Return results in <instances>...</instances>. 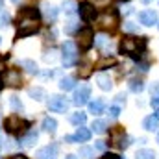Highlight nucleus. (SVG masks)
Masks as SVG:
<instances>
[{
	"label": "nucleus",
	"instance_id": "nucleus-25",
	"mask_svg": "<svg viewBox=\"0 0 159 159\" xmlns=\"http://www.w3.org/2000/svg\"><path fill=\"white\" fill-rule=\"evenodd\" d=\"M94 44H96L98 48L106 50V48L111 46V41H109V37H106V35H98V37H94Z\"/></svg>",
	"mask_w": 159,
	"mask_h": 159
},
{
	"label": "nucleus",
	"instance_id": "nucleus-35",
	"mask_svg": "<svg viewBox=\"0 0 159 159\" xmlns=\"http://www.w3.org/2000/svg\"><path fill=\"white\" fill-rule=\"evenodd\" d=\"M7 24H9V15L2 11V13H0V28H6Z\"/></svg>",
	"mask_w": 159,
	"mask_h": 159
},
{
	"label": "nucleus",
	"instance_id": "nucleus-36",
	"mask_svg": "<svg viewBox=\"0 0 159 159\" xmlns=\"http://www.w3.org/2000/svg\"><path fill=\"white\" fill-rule=\"evenodd\" d=\"M109 115L117 119V117H119V115H120V106H117V104H113V106L109 107Z\"/></svg>",
	"mask_w": 159,
	"mask_h": 159
},
{
	"label": "nucleus",
	"instance_id": "nucleus-41",
	"mask_svg": "<svg viewBox=\"0 0 159 159\" xmlns=\"http://www.w3.org/2000/svg\"><path fill=\"white\" fill-rule=\"evenodd\" d=\"M9 159H28L26 156H22V154H17V156H11Z\"/></svg>",
	"mask_w": 159,
	"mask_h": 159
},
{
	"label": "nucleus",
	"instance_id": "nucleus-23",
	"mask_svg": "<svg viewBox=\"0 0 159 159\" xmlns=\"http://www.w3.org/2000/svg\"><path fill=\"white\" fill-rule=\"evenodd\" d=\"M91 128H93L94 133H106V129H107V122H106V120H94V122L91 124Z\"/></svg>",
	"mask_w": 159,
	"mask_h": 159
},
{
	"label": "nucleus",
	"instance_id": "nucleus-9",
	"mask_svg": "<svg viewBox=\"0 0 159 159\" xmlns=\"http://www.w3.org/2000/svg\"><path fill=\"white\" fill-rule=\"evenodd\" d=\"M91 98V87L89 85H80L78 89L74 91V104L76 106H85Z\"/></svg>",
	"mask_w": 159,
	"mask_h": 159
},
{
	"label": "nucleus",
	"instance_id": "nucleus-26",
	"mask_svg": "<svg viewBox=\"0 0 159 159\" xmlns=\"http://www.w3.org/2000/svg\"><path fill=\"white\" fill-rule=\"evenodd\" d=\"M154 157H156V154H154V150H150V148H143V150H139L137 156H135V159H154Z\"/></svg>",
	"mask_w": 159,
	"mask_h": 159
},
{
	"label": "nucleus",
	"instance_id": "nucleus-18",
	"mask_svg": "<svg viewBox=\"0 0 159 159\" xmlns=\"http://www.w3.org/2000/svg\"><path fill=\"white\" fill-rule=\"evenodd\" d=\"M43 129L48 131V133H56V129H57V122H56V119H50V117L43 119Z\"/></svg>",
	"mask_w": 159,
	"mask_h": 159
},
{
	"label": "nucleus",
	"instance_id": "nucleus-22",
	"mask_svg": "<svg viewBox=\"0 0 159 159\" xmlns=\"http://www.w3.org/2000/svg\"><path fill=\"white\" fill-rule=\"evenodd\" d=\"M44 15H46L48 20H56L57 19V7L50 6V4H44Z\"/></svg>",
	"mask_w": 159,
	"mask_h": 159
},
{
	"label": "nucleus",
	"instance_id": "nucleus-21",
	"mask_svg": "<svg viewBox=\"0 0 159 159\" xmlns=\"http://www.w3.org/2000/svg\"><path fill=\"white\" fill-rule=\"evenodd\" d=\"M152 107L159 109V83H152V100H150Z\"/></svg>",
	"mask_w": 159,
	"mask_h": 159
},
{
	"label": "nucleus",
	"instance_id": "nucleus-50",
	"mask_svg": "<svg viewBox=\"0 0 159 159\" xmlns=\"http://www.w3.org/2000/svg\"><path fill=\"white\" fill-rule=\"evenodd\" d=\"M0 43H2V39H0Z\"/></svg>",
	"mask_w": 159,
	"mask_h": 159
},
{
	"label": "nucleus",
	"instance_id": "nucleus-46",
	"mask_svg": "<svg viewBox=\"0 0 159 159\" xmlns=\"http://www.w3.org/2000/svg\"><path fill=\"white\" fill-rule=\"evenodd\" d=\"M0 150H2V137H0Z\"/></svg>",
	"mask_w": 159,
	"mask_h": 159
},
{
	"label": "nucleus",
	"instance_id": "nucleus-20",
	"mask_svg": "<svg viewBox=\"0 0 159 159\" xmlns=\"http://www.w3.org/2000/svg\"><path fill=\"white\" fill-rule=\"evenodd\" d=\"M28 94L34 98V100H44L46 98V93H44V89H41V87H32L30 91H28Z\"/></svg>",
	"mask_w": 159,
	"mask_h": 159
},
{
	"label": "nucleus",
	"instance_id": "nucleus-19",
	"mask_svg": "<svg viewBox=\"0 0 159 159\" xmlns=\"http://www.w3.org/2000/svg\"><path fill=\"white\" fill-rule=\"evenodd\" d=\"M19 65H20V67H24V69H26L30 74H37V72H39V69H37L35 61H32V59H22Z\"/></svg>",
	"mask_w": 159,
	"mask_h": 159
},
{
	"label": "nucleus",
	"instance_id": "nucleus-6",
	"mask_svg": "<svg viewBox=\"0 0 159 159\" xmlns=\"http://www.w3.org/2000/svg\"><path fill=\"white\" fill-rule=\"evenodd\" d=\"M80 11V17H81V20L83 22H94L96 20V17H98V11H96V7L94 6H91V4H81L78 7Z\"/></svg>",
	"mask_w": 159,
	"mask_h": 159
},
{
	"label": "nucleus",
	"instance_id": "nucleus-40",
	"mask_svg": "<svg viewBox=\"0 0 159 159\" xmlns=\"http://www.w3.org/2000/svg\"><path fill=\"white\" fill-rule=\"evenodd\" d=\"M96 148H98V150H104V148H106V143H104V141H98V143H96Z\"/></svg>",
	"mask_w": 159,
	"mask_h": 159
},
{
	"label": "nucleus",
	"instance_id": "nucleus-49",
	"mask_svg": "<svg viewBox=\"0 0 159 159\" xmlns=\"http://www.w3.org/2000/svg\"><path fill=\"white\" fill-rule=\"evenodd\" d=\"M157 143H159V137H157Z\"/></svg>",
	"mask_w": 159,
	"mask_h": 159
},
{
	"label": "nucleus",
	"instance_id": "nucleus-3",
	"mask_svg": "<svg viewBox=\"0 0 159 159\" xmlns=\"http://www.w3.org/2000/svg\"><path fill=\"white\" fill-rule=\"evenodd\" d=\"M61 52H63L61 57H63V65L65 67H72L78 61V46H76L74 41H65Z\"/></svg>",
	"mask_w": 159,
	"mask_h": 159
},
{
	"label": "nucleus",
	"instance_id": "nucleus-7",
	"mask_svg": "<svg viewBox=\"0 0 159 159\" xmlns=\"http://www.w3.org/2000/svg\"><path fill=\"white\" fill-rule=\"evenodd\" d=\"M78 44L83 50H87V48H91V46L94 44V34H93L91 28L78 30Z\"/></svg>",
	"mask_w": 159,
	"mask_h": 159
},
{
	"label": "nucleus",
	"instance_id": "nucleus-11",
	"mask_svg": "<svg viewBox=\"0 0 159 159\" xmlns=\"http://www.w3.org/2000/svg\"><path fill=\"white\" fill-rule=\"evenodd\" d=\"M139 20L144 26H154V24H157V13L154 9H144L139 13Z\"/></svg>",
	"mask_w": 159,
	"mask_h": 159
},
{
	"label": "nucleus",
	"instance_id": "nucleus-8",
	"mask_svg": "<svg viewBox=\"0 0 159 159\" xmlns=\"http://www.w3.org/2000/svg\"><path fill=\"white\" fill-rule=\"evenodd\" d=\"M6 131H9V133H19L24 126H26V122L20 119L19 115H11V117H7L6 119Z\"/></svg>",
	"mask_w": 159,
	"mask_h": 159
},
{
	"label": "nucleus",
	"instance_id": "nucleus-48",
	"mask_svg": "<svg viewBox=\"0 0 159 159\" xmlns=\"http://www.w3.org/2000/svg\"><path fill=\"white\" fill-rule=\"evenodd\" d=\"M122 2H128V0H122Z\"/></svg>",
	"mask_w": 159,
	"mask_h": 159
},
{
	"label": "nucleus",
	"instance_id": "nucleus-42",
	"mask_svg": "<svg viewBox=\"0 0 159 159\" xmlns=\"http://www.w3.org/2000/svg\"><path fill=\"white\" fill-rule=\"evenodd\" d=\"M2 70H4V59L0 57V72H2Z\"/></svg>",
	"mask_w": 159,
	"mask_h": 159
},
{
	"label": "nucleus",
	"instance_id": "nucleus-47",
	"mask_svg": "<svg viewBox=\"0 0 159 159\" xmlns=\"http://www.w3.org/2000/svg\"><path fill=\"white\" fill-rule=\"evenodd\" d=\"M0 6H2V0H0Z\"/></svg>",
	"mask_w": 159,
	"mask_h": 159
},
{
	"label": "nucleus",
	"instance_id": "nucleus-10",
	"mask_svg": "<svg viewBox=\"0 0 159 159\" xmlns=\"http://www.w3.org/2000/svg\"><path fill=\"white\" fill-rule=\"evenodd\" d=\"M20 81H22L20 72H19V70H15V69H9V70L6 72V76H4V81H2V83H6L7 87H19V85H20Z\"/></svg>",
	"mask_w": 159,
	"mask_h": 159
},
{
	"label": "nucleus",
	"instance_id": "nucleus-31",
	"mask_svg": "<svg viewBox=\"0 0 159 159\" xmlns=\"http://www.w3.org/2000/svg\"><path fill=\"white\" fill-rule=\"evenodd\" d=\"M80 156L85 159H93V156H94V150L93 148H89V146H81L80 148Z\"/></svg>",
	"mask_w": 159,
	"mask_h": 159
},
{
	"label": "nucleus",
	"instance_id": "nucleus-30",
	"mask_svg": "<svg viewBox=\"0 0 159 159\" xmlns=\"http://www.w3.org/2000/svg\"><path fill=\"white\" fill-rule=\"evenodd\" d=\"M129 89H131L133 93H141V91L144 89V85H143L141 80H131V81H129Z\"/></svg>",
	"mask_w": 159,
	"mask_h": 159
},
{
	"label": "nucleus",
	"instance_id": "nucleus-43",
	"mask_svg": "<svg viewBox=\"0 0 159 159\" xmlns=\"http://www.w3.org/2000/svg\"><path fill=\"white\" fill-rule=\"evenodd\" d=\"M65 159H78V157H76V156H67Z\"/></svg>",
	"mask_w": 159,
	"mask_h": 159
},
{
	"label": "nucleus",
	"instance_id": "nucleus-38",
	"mask_svg": "<svg viewBox=\"0 0 159 159\" xmlns=\"http://www.w3.org/2000/svg\"><path fill=\"white\" fill-rule=\"evenodd\" d=\"M100 159H124V157H120V156H117V154H106L104 157H100Z\"/></svg>",
	"mask_w": 159,
	"mask_h": 159
},
{
	"label": "nucleus",
	"instance_id": "nucleus-44",
	"mask_svg": "<svg viewBox=\"0 0 159 159\" xmlns=\"http://www.w3.org/2000/svg\"><path fill=\"white\" fill-rule=\"evenodd\" d=\"M11 2H13V4H19V0H11Z\"/></svg>",
	"mask_w": 159,
	"mask_h": 159
},
{
	"label": "nucleus",
	"instance_id": "nucleus-1",
	"mask_svg": "<svg viewBox=\"0 0 159 159\" xmlns=\"http://www.w3.org/2000/svg\"><path fill=\"white\" fill-rule=\"evenodd\" d=\"M19 32H17V37H28L32 34H35L39 30V11L34 9V7H26L22 11H19Z\"/></svg>",
	"mask_w": 159,
	"mask_h": 159
},
{
	"label": "nucleus",
	"instance_id": "nucleus-15",
	"mask_svg": "<svg viewBox=\"0 0 159 159\" xmlns=\"http://www.w3.org/2000/svg\"><path fill=\"white\" fill-rule=\"evenodd\" d=\"M104 107H106V104H104L102 98H94L93 102H89V113H93V115L104 113Z\"/></svg>",
	"mask_w": 159,
	"mask_h": 159
},
{
	"label": "nucleus",
	"instance_id": "nucleus-33",
	"mask_svg": "<svg viewBox=\"0 0 159 159\" xmlns=\"http://www.w3.org/2000/svg\"><path fill=\"white\" fill-rule=\"evenodd\" d=\"M124 30H126V32H129V34H135V32H139V26H137L135 22L128 20V22H124Z\"/></svg>",
	"mask_w": 159,
	"mask_h": 159
},
{
	"label": "nucleus",
	"instance_id": "nucleus-2",
	"mask_svg": "<svg viewBox=\"0 0 159 159\" xmlns=\"http://www.w3.org/2000/svg\"><path fill=\"white\" fill-rule=\"evenodd\" d=\"M144 44H146V39L143 37V39H133V37H124V39L120 41L119 48L122 54H128V56H133V54H137L139 50H143L144 48Z\"/></svg>",
	"mask_w": 159,
	"mask_h": 159
},
{
	"label": "nucleus",
	"instance_id": "nucleus-39",
	"mask_svg": "<svg viewBox=\"0 0 159 159\" xmlns=\"http://www.w3.org/2000/svg\"><path fill=\"white\" fill-rule=\"evenodd\" d=\"M76 30V22H69V26H67V34H72Z\"/></svg>",
	"mask_w": 159,
	"mask_h": 159
},
{
	"label": "nucleus",
	"instance_id": "nucleus-17",
	"mask_svg": "<svg viewBox=\"0 0 159 159\" xmlns=\"http://www.w3.org/2000/svg\"><path fill=\"white\" fill-rule=\"evenodd\" d=\"M76 87V80L72 76H65V78L59 80V89L61 91H72Z\"/></svg>",
	"mask_w": 159,
	"mask_h": 159
},
{
	"label": "nucleus",
	"instance_id": "nucleus-4",
	"mask_svg": "<svg viewBox=\"0 0 159 159\" xmlns=\"http://www.w3.org/2000/svg\"><path fill=\"white\" fill-rule=\"evenodd\" d=\"M48 107H50L52 111H56V113H65V111L69 109V100H67L65 96L54 94V96H50V100H48Z\"/></svg>",
	"mask_w": 159,
	"mask_h": 159
},
{
	"label": "nucleus",
	"instance_id": "nucleus-27",
	"mask_svg": "<svg viewBox=\"0 0 159 159\" xmlns=\"http://www.w3.org/2000/svg\"><path fill=\"white\" fill-rule=\"evenodd\" d=\"M85 120H87V115H85V113H81V111L70 115V122H72V124H76V126H81Z\"/></svg>",
	"mask_w": 159,
	"mask_h": 159
},
{
	"label": "nucleus",
	"instance_id": "nucleus-32",
	"mask_svg": "<svg viewBox=\"0 0 159 159\" xmlns=\"http://www.w3.org/2000/svg\"><path fill=\"white\" fill-rule=\"evenodd\" d=\"M78 72H80V76H81V78H87V76L91 74V65H89V63H83V65H80Z\"/></svg>",
	"mask_w": 159,
	"mask_h": 159
},
{
	"label": "nucleus",
	"instance_id": "nucleus-28",
	"mask_svg": "<svg viewBox=\"0 0 159 159\" xmlns=\"http://www.w3.org/2000/svg\"><path fill=\"white\" fill-rule=\"evenodd\" d=\"M115 63H117V59L107 56V57H102V59L96 63V69H106V67H109V65H115Z\"/></svg>",
	"mask_w": 159,
	"mask_h": 159
},
{
	"label": "nucleus",
	"instance_id": "nucleus-29",
	"mask_svg": "<svg viewBox=\"0 0 159 159\" xmlns=\"http://www.w3.org/2000/svg\"><path fill=\"white\" fill-rule=\"evenodd\" d=\"M63 9H65L67 15H74V13H76V4H74L72 0H67V2L63 4Z\"/></svg>",
	"mask_w": 159,
	"mask_h": 159
},
{
	"label": "nucleus",
	"instance_id": "nucleus-13",
	"mask_svg": "<svg viewBox=\"0 0 159 159\" xmlns=\"http://www.w3.org/2000/svg\"><path fill=\"white\" fill-rule=\"evenodd\" d=\"M143 128L148 129V131H156V129H159V117L156 115V113L150 115V117H146V119L143 120Z\"/></svg>",
	"mask_w": 159,
	"mask_h": 159
},
{
	"label": "nucleus",
	"instance_id": "nucleus-5",
	"mask_svg": "<svg viewBox=\"0 0 159 159\" xmlns=\"http://www.w3.org/2000/svg\"><path fill=\"white\" fill-rule=\"evenodd\" d=\"M117 20H119V17H117V11H107V13H102L100 17H98V26L100 28H104V30H113L115 26H117Z\"/></svg>",
	"mask_w": 159,
	"mask_h": 159
},
{
	"label": "nucleus",
	"instance_id": "nucleus-14",
	"mask_svg": "<svg viewBox=\"0 0 159 159\" xmlns=\"http://www.w3.org/2000/svg\"><path fill=\"white\" fill-rule=\"evenodd\" d=\"M96 83H98V87H100L102 91H111V87H113L111 78H109L107 74H104V72H100V74L96 76Z\"/></svg>",
	"mask_w": 159,
	"mask_h": 159
},
{
	"label": "nucleus",
	"instance_id": "nucleus-24",
	"mask_svg": "<svg viewBox=\"0 0 159 159\" xmlns=\"http://www.w3.org/2000/svg\"><path fill=\"white\" fill-rule=\"evenodd\" d=\"M37 139H39V133H37V131H30V133L22 139V144H24V146H34V144L37 143Z\"/></svg>",
	"mask_w": 159,
	"mask_h": 159
},
{
	"label": "nucleus",
	"instance_id": "nucleus-45",
	"mask_svg": "<svg viewBox=\"0 0 159 159\" xmlns=\"http://www.w3.org/2000/svg\"><path fill=\"white\" fill-rule=\"evenodd\" d=\"M141 2H144V4H148V2H150V0H141Z\"/></svg>",
	"mask_w": 159,
	"mask_h": 159
},
{
	"label": "nucleus",
	"instance_id": "nucleus-34",
	"mask_svg": "<svg viewBox=\"0 0 159 159\" xmlns=\"http://www.w3.org/2000/svg\"><path fill=\"white\" fill-rule=\"evenodd\" d=\"M9 106H11L15 111H20V109H22V104H20V100H19L17 96H11V98H9Z\"/></svg>",
	"mask_w": 159,
	"mask_h": 159
},
{
	"label": "nucleus",
	"instance_id": "nucleus-16",
	"mask_svg": "<svg viewBox=\"0 0 159 159\" xmlns=\"http://www.w3.org/2000/svg\"><path fill=\"white\" fill-rule=\"evenodd\" d=\"M72 137H74V143H87L91 139V131L87 128H78V131Z\"/></svg>",
	"mask_w": 159,
	"mask_h": 159
},
{
	"label": "nucleus",
	"instance_id": "nucleus-37",
	"mask_svg": "<svg viewBox=\"0 0 159 159\" xmlns=\"http://www.w3.org/2000/svg\"><path fill=\"white\" fill-rule=\"evenodd\" d=\"M115 104H117V106L126 104V96H124V94H117V98H115Z\"/></svg>",
	"mask_w": 159,
	"mask_h": 159
},
{
	"label": "nucleus",
	"instance_id": "nucleus-12",
	"mask_svg": "<svg viewBox=\"0 0 159 159\" xmlns=\"http://www.w3.org/2000/svg\"><path fill=\"white\" fill-rule=\"evenodd\" d=\"M57 156V144H48L37 152V159H56Z\"/></svg>",
	"mask_w": 159,
	"mask_h": 159
}]
</instances>
